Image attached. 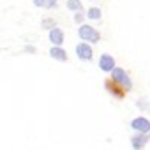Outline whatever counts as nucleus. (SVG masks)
Masks as SVG:
<instances>
[{"label":"nucleus","instance_id":"obj_14","mask_svg":"<svg viewBox=\"0 0 150 150\" xmlns=\"http://www.w3.org/2000/svg\"><path fill=\"white\" fill-rule=\"evenodd\" d=\"M25 51H28V53H35V48H34V46H27Z\"/></svg>","mask_w":150,"mask_h":150},{"label":"nucleus","instance_id":"obj_7","mask_svg":"<svg viewBox=\"0 0 150 150\" xmlns=\"http://www.w3.org/2000/svg\"><path fill=\"white\" fill-rule=\"evenodd\" d=\"M146 139H148V138L145 136V132H139V131H138V134H134L131 141H132V146L139 150V148H143V146L146 145Z\"/></svg>","mask_w":150,"mask_h":150},{"label":"nucleus","instance_id":"obj_12","mask_svg":"<svg viewBox=\"0 0 150 150\" xmlns=\"http://www.w3.org/2000/svg\"><path fill=\"white\" fill-rule=\"evenodd\" d=\"M42 28H55V20H51V18H46V20H42Z\"/></svg>","mask_w":150,"mask_h":150},{"label":"nucleus","instance_id":"obj_1","mask_svg":"<svg viewBox=\"0 0 150 150\" xmlns=\"http://www.w3.org/2000/svg\"><path fill=\"white\" fill-rule=\"evenodd\" d=\"M111 80L115 81V83H120L125 90H131V80H129V76H127V74H125V71L124 69H120V67H115L113 71H111Z\"/></svg>","mask_w":150,"mask_h":150},{"label":"nucleus","instance_id":"obj_4","mask_svg":"<svg viewBox=\"0 0 150 150\" xmlns=\"http://www.w3.org/2000/svg\"><path fill=\"white\" fill-rule=\"evenodd\" d=\"M131 125H132L134 131H139V132H148V131H150V122H148L146 118H143V117L134 118Z\"/></svg>","mask_w":150,"mask_h":150},{"label":"nucleus","instance_id":"obj_9","mask_svg":"<svg viewBox=\"0 0 150 150\" xmlns=\"http://www.w3.org/2000/svg\"><path fill=\"white\" fill-rule=\"evenodd\" d=\"M34 4L42 9H53L57 7V0H34Z\"/></svg>","mask_w":150,"mask_h":150},{"label":"nucleus","instance_id":"obj_6","mask_svg":"<svg viewBox=\"0 0 150 150\" xmlns=\"http://www.w3.org/2000/svg\"><path fill=\"white\" fill-rule=\"evenodd\" d=\"M50 41H51L53 44H58V46H60V44L64 42V32H62L60 28H57V27L51 28V30H50Z\"/></svg>","mask_w":150,"mask_h":150},{"label":"nucleus","instance_id":"obj_8","mask_svg":"<svg viewBox=\"0 0 150 150\" xmlns=\"http://www.w3.org/2000/svg\"><path fill=\"white\" fill-rule=\"evenodd\" d=\"M50 55L53 57V58H57V60H60V62H65L67 60V55H65V51L58 46V44H55L51 50H50Z\"/></svg>","mask_w":150,"mask_h":150},{"label":"nucleus","instance_id":"obj_5","mask_svg":"<svg viewBox=\"0 0 150 150\" xmlns=\"http://www.w3.org/2000/svg\"><path fill=\"white\" fill-rule=\"evenodd\" d=\"M99 67H101L103 71H113V69H115V60H113V57L103 55L101 60H99Z\"/></svg>","mask_w":150,"mask_h":150},{"label":"nucleus","instance_id":"obj_2","mask_svg":"<svg viewBox=\"0 0 150 150\" xmlns=\"http://www.w3.org/2000/svg\"><path fill=\"white\" fill-rule=\"evenodd\" d=\"M80 37L83 39V41H88V42H97L99 41V32L96 30V28H92L90 25H83V27H80Z\"/></svg>","mask_w":150,"mask_h":150},{"label":"nucleus","instance_id":"obj_10","mask_svg":"<svg viewBox=\"0 0 150 150\" xmlns=\"http://www.w3.org/2000/svg\"><path fill=\"white\" fill-rule=\"evenodd\" d=\"M67 7H69L71 11H74V13H78V11L83 9V6H81L80 0H67Z\"/></svg>","mask_w":150,"mask_h":150},{"label":"nucleus","instance_id":"obj_13","mask_svg":"<svg viewBox=\"0 0 150 150\" xmlns=\"http://www.w3.org/2000/svg\"><path fill=\"white\" fill-rule=\"evenodd\" d=\"M74 21H76V23H81V21H83V14H81L80 11L76 13V16H74Z\"/></svg>","mask_w":150,"mask_h":150},{"label":"nucleus","instance_id":"obj_11","mask_svg":"<svg viewBox=\"0 0 150 150\" xmlns=\"http://www.w3.org/2000/svg\"><path fill=\"white\" fill-rule=\"evenodd\" d=\"M87 16H88L90 20H99V18H101V9H99V7H90Z\"/></svg>","mask_w":150,"mask_h":150},{"label":"nucleus","instance_id":"obj_3","mask_svg":"<svg viewBox=\"0 0 150 150\" xmlns=\"http://www.w3.org/2000/svg\"><path fill=\"white\" fill-rule=\"evenodd\" d=\"M76 53H78V57H80L81 60H90V58H92V48H90L88 41L78 44V46H76Z\"/></svg>","mask_w":150,"mask_h":150}]
</instances>
